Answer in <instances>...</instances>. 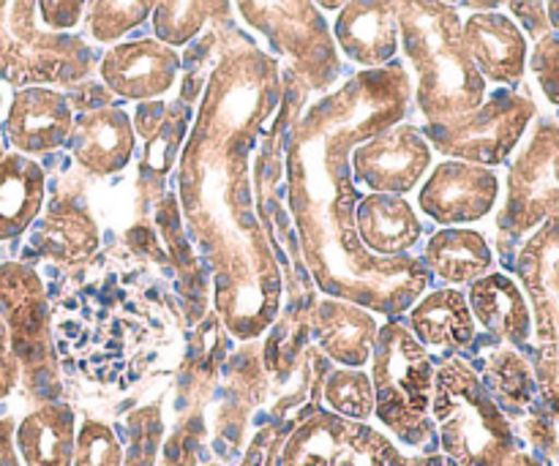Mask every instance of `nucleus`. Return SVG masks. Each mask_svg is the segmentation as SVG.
Segmentation results:
<instances>
[{
  "mask_svg": "<svg viewBox=\"0 0 559 466\" xmlns=\"http://www.w3.org/2000/svg\"><path fill=\"white\" fill-rule=\"evenodd\" d=\"M407 327L426 349H467L475 342V316L467 295L456 287L424 292L407 314Z\"/></svg>",
  "mask_w": 559,
  "mask_h": 466,
  "instance_id": "5701e85b",
  "label": "nucleus"
},
{
  "mask_svg": "<svg viewBox=\"0 0 559 466\" xmlns=\"http://www.w3.org/2000/svg\"><path fill=\"white\" fill-rule=\"evenodd\" d=\"M158 0H87L85 31L93 41L115 44L153 16Z\"/></svg>",
  "mask_w": 559,
  "mask_h": 466,
  "instance_id": "2f4dec72",
  "label": "nucleus"
},
{
  "mask_svg": "<svg viewBox=\"0 0 559 466\" xmlns=\"http://www.w3.org/2000/svg\"><path fill=\"white\" fill-rule=\"evenodd\" d=\"M407 456L380 429L360 423L333 466H404Z\"/></svg>",
  "mask_w": 559,
  "mask_h": 466,
  "instance_id": "72a5a7b5",
  "label": "nucleus"
},
{
  "mask_svg": "<svg viewBox=\"0 0 559 466\" xmlns=\"http://www.w3.org/2000/svg\"><path fill=\"white\" fill-rule=\"evenodd\" d=\"M16 385H20V360H16L9 331L0 316V398H9Z\"/></svg>",
  "mask_w": 559,
  "mask_h": 466,
  "instance_id": "ea45409f",
  "label": "nucleus"
},
{
  "mask_svg": "<svg viewBox=\"0 0 559 466\" xmlns=\"http://www.w3.org/2000/svg\"><path fill=\"white\" fill-rule=\"evenodd\" d=\"M513 267L533 314L538 396L559 426V213L524 240Z\"/></svg>",
  "mask_w": 559,
  "mask_h": 466,
  "instance_id": "6e6552de",
  "label": "nucleus"
},
{
  "mask_svg": "<svg viewBox=\"0 0 559 466\" xmlns=\"http://www.w3.org/2000/svg\"><path fill=\"white\" fill-rule=\"evenodd\" d=\"M47 196V172L22 153L0 158V243L25 235L38 222Z\"/></svg>",
  "mask_w": 559,
  "mask_h": 466,
  "instance_id": "b1692460",
  "label": "nucleus"
},
{
  "mask_svg": "<svg viewBox=\"0 0 559 466\" xmlns=\"http://www.w3.org/2000/svg\"><path fill=\"white\" fill-rule=\"evenodd\" d=\"M473 11H511V20L522 27L524 36L540 41L549 36V16H546V0H462Z\"/></svg>",
  "mask_w": 559,
  "mask_h": 466,
  "instance_id": "c9c22d12",
  "label": "nucleus"
},
{
  "mask_svg": "<svg viewBox=\"0 0 559 466\" xmlns=\"http://www.w3.org/2000/svg\"><path fill=\"white\" fill-rule=\"evenodd\" d=\"M469 311L475 322L497 342L508 347L524 349L533 342V314H530L527 295L522 284L513 282L508 273L489 271L478 282L469 284Z\"/></svg>",
  "mask_w": 559,
  "mask_h": 466,
  "instance_id": "412c9836",
  "label": "nucleus"
},
{
  "mask_svg": "<svg viewBox=\"0 0 559 466\" xmlns=\"http://www.w3.org/2000/svg\"><path fill=\"white\" fill-rule=\"evenodd\" d=\"M71 156L93 178H107L131 164L136 151L134 123L120 107L87 109L74 120Z\"/></svg>",
  "mask_w": 559,
  "mask_h": 466,
  "instance_id": "6ab92c4d",
  "label": "nucleus"
},
{
  "mask_svg": "<svg viewBox=\"0 0 559 466\" xmlns=\"http://www.w3.org/2000/svg\"><path fill=\"white\" fill-rule=\"evenodd\" d=\"M358 426L322 407L314 409L284 437L276 466H333Z\"/></svg>",
  "mask_w": 559,
  "mask_h": 466,
  "instance_id": "bb28decb",
  "label": "nucleus"
},
{
  "mask_svg": "<svg viewBox=\"0 0 559 466\" xmlns=\"http://www.w3.org/2000/svg\"><path fill=\"white\" fill-rule=\"evenodd\" d=\"M5 156V151H3V142H0V158H3Z\"/></svg>",
  "mask_w": 559,
  "mask_h": 466,
  "instance_id": "de8ad7c7",
  "label": "nucleus"
},
{
  "mask_svg": "<svg viewBox=\"0 0 559 466\" xmlns=\"http://www.w3.org/2000/svg\"><path fill=\"white\" fill-rule=\"evenodd\" d=\"M41 0H0V80L14 87L80 85L96 65L93 47L69 31H49Z\"/></svg>",
  "mask_w": 559,
  "mask_h": 466,
  "instance_id": "423d86ee",
  "label": "nucleus"
},
{
  "mask_svg": "<svg viewBox=\"0 0 559 466\" xmlns=\"http://www.w3.org/2000/svg\"><path fill=\"white\" fill-rule=\"evenodd\" d=\"M404 466H459L451 458L442 456V453H426V456H407Z\"/></svg>",
  "mask_w": 559,
  "mask_h": 466,
  "instance_id": "79ce46f5",
  "label": "nucleus"
},
{
  "mask_svg": "<svg viewBox=\"0 0 559 466\" xmlns=\"http://www.w3.org/2000/svg\"><path fill=\"white\" fill-rule=\"evenodd\" d=\"M151 20L158 41L178 49L194 41L207 25H233V0H158Z\"/></svg>",
  "mask_w": 559,
  "mask_h": 466,
  "instance_id": "c756f323",
  "label": "nucleus"
},
{
  "mask_svg": "<svg viewBox=\"0 0 559 466\" xmlns=\"http://www.w3.org/2000/svg\"><path fill=\"white\" fill-rule=\"evenodd\" d=\"M369 363L377 423L402 445L418 451L429 445L437 437L431 420L437 369L429 349L409 333L407 322L391 320L377 333Z\"/></svg>",
  "mask_w": 559,
  "mask_h": 466,
  "instance_id": "39448f33",
  "label": "nucleus"
},
{
  "mask_svg": "<svg viewBox=\"0 0 559 466\" xmlns=\"http://www.w3.org/2000/svg\"><path fill=\"white\" fill-rule=\"evenodd\" d=\"M355 229L364 249L374 256H407L424 232L415 207L399 194L360 196Z\"/></svg>",
  "mask_w": 559,
  "mask_h": 466,
  "instance_id": "4be33fe9",
  "label": "nucleus"
},
{
  "mask_svg": "<svg viewBox=\"0 0 559 466\" xmlns=\"http://www.w3.org/2000/svg\"><path fill=\"white\" fill-rule=\"evenodd\" d=\"M311 327H314L320 353L342 369H364L371 360L377 333H380L374 311L338 298L320 300L314 306Z\"/></svg>",
  "mask_w": 559,
  "mask_h": 466,
  "instance_id": "aec40b11",
  "label": "nucleus"
},
{
  "mask_svg": "<svg viewBox=\"0 0 559 466\" xmlns=\"http://www.w3.org/2000/svg\"><path fill=\"white\" fill-rule=\"evenodd\" d=\"M413 104V80L402 63L364 69L328 91L295 118L284 145L289 213L298 229L306 271L328 298L399 316L431 284L415 256H374L355 229V189L349 156L360 142L402 123Z\"/></svg>",
  "mask_w": 559,
  "mask_h": 466,
  "instance_id": "f03ea898",
  "label": "nucleus"
},
{
  "mask_svg": "<svg viewBox=\"0 0 559 466\" xmlns=\"http://www.w3.org/2000/svg\"><path fill=\"white\" fill-rule=\"evenodd\" d=\"M442 3H448V5H456V3H462V0H442Z\"/></svg>",
  "mask_w": 559,
  "mask_h": 466,
  "instance_id": "49530a36",
  "label": "nucleus"
},
{
  "mask_svg": "<svg viewBox=\"0 0 559 466\" xmlns=\"http://www.w3.org/2000/svg\"><path fill=\"white\" fill-rule=\"evenodd\" d=\"M322 402L328 413L355 423H369L374 418V387L369 371L331 369L322 382Z\"/></svg>",
  "mask_w": 559,
  "mask_h": 466,
  "instance_id": "7c9ffc66",
  "label": "nucleus"
},
{
  "mask_svg": "<svg viewBox=\"0 0 559 466\" xmlns=\"http://www.w3.org/2000/svg\"><path fill=\"white\" fill-rule=\"evenodd\" d=\"M497 466H549V464H544L540 458H535L533 453L527 451H513L506 462H500Z\"/></svg>",
  "mask_w": 559,
  "mask_h": 466,
  "instance_id": "37998d69",
  "label": "nucleus"
},
{
  "mask_svg": "<svg viewBox=\"0 0 559 466\" xmlns=\"http://www.w3.org/2000/svg\"><path fill=\"white\" fill-rule=\"evenodd\" d=\"M25 466H71L76 442V415L69 404L47 402L27 413L14 431Z\"/></svg>",
  "mask_w": 559,
  "mask_h": 466,
  "instance_id": "a878e982",
  "label": "nucleus"
},
{
  "mask_svg": "<svg viewBox=\"0 0 559 466\" xmlns=\"http://www.w3.org/2000/svg\"><path fill=\"white\" fill-rule=\"evenodd\" d=\"M420 262L445 284H473L491 271L495 251L475 229L442 227L429 238Z\"/></svg>",
  "mask_w": 559,
  "mask_h": 466,
  "instance_id": "cd10ccee",
  "label": "nucleus"
},
{
  "mask_svg": "<svg viewBox=\"0 0 559 466\" xmlns=\"http://www.w3.org/2000/svg\"><path fill=\"white\" fill-rule=\"evenodd\" d=\"M559 213V123L535 120L527 140L513 156L506 196L497 213V232L506 243L527 240L540 224Z\"/></svg>",
  "mask_w": 559,
  "mask_h": 466,
  "instance_id": "9b49d317",
  "label": "nucleus"
},
{
  "mask_svg": "<svg viewBox=\"0 0 559 466\" xmlns=\"http://www.w3.org/2000/svg\"><path fill=\"white\" fill-rule=\"evenodd\" d=\"M500 200V178L495 169L478 164H437L418 191V207L440 227H462L489 216Z\"/></svg>",
  "mask_w": 559,
  "mask_h": 466,
  "instance_id": "ddd939ff",
  "label": "nucleus"
},
{
  "mask_svg": "<svg viewBox=\"0 0 559 466\" xmlns=\"http://www.w3.org/2000/svg\"><path fill=\"white\" fill-rule=\"evenodd\" d=\"M535 115H538V107L527 93L502 87L486 96L473 112L440 120V123H426L420 131L431 151L495 169L506 164L522 145Z\"/></svg>",
  "mask_w": 559,
  "mask_h": 466,
  "instance_id": "9d476101",
  "label": "nucleus"
},
{
  "mask_svg": "<svg viewBox=\"0 0 559 466\" xmlns=\"http://www.w3.org/2000/svg\"><path fill=\"white\" fill-rule=\"evenodd\" d=\"M14 431V418H0V466H25L20 458V451H16Z\"/></svg>",
  "mask_w": 559,
  "mask_h": 466,
  "instance_id": "a19ab883",
  "label": "nucleus"
},
{
  "mask_svg": "<svg viewBox=\"0 0 559 466\" xmlns=\"http://www.w3.org/2000/svg\"><path fill=\"white\" fill-rule=\"evenodd\" d=\"M0 316L20 360V382L27 396L52 402L60 382L49 331V300L41 276L27 262L0 265Z\"/></svg>",
  "mask_w": 559,
  "mask_h": 466,
  "instance_id": "1a4fd4ad",
  "label": "nucleus"
},
{
  "mask_svg": "<svg viewBox=\"0 0 559 466\" xmlns=\"http://www.w3.org/2000/svg\"><path fill=\"white\" fill-rule=\"evenodd\" d=\"M431 420L442 456L459 466H497L519 451L516 431L480 382L478 371L462 358L437 369Z\"/></svg>",
  "mask_w": 559,
  "mask_h": 466,
  "instance_id": "20e7f679",
  "label": "nucleus"
},
{
  "mask_svg": "<svg viewBox=\"0 0 559 466\" xmlns=\"http://www.w3.org/2000/svg\"><path fill=\"white\" fill-rule=\"evenodd\" d=\"M331 33L338 52L364 69L393 63L402 47L393 0H349L336 11Z\"/></svg>",
  "mask_w": 559,
  "mask_h": 466,
  "instance_id": "a211bd4d",
  "label": "nucleus"
},
{
  "mask_svg": "<svg viewBox=\"0 0 559 466\" xmlns=\"http://www.w3.org/2000/svg\"><path fill=\"white\" fill-rule=\"evenodd\" d=\"M355 183L371 194H409L431 169V145L413 123H396L360 142L349 156Z\"/></svg>",
  "mask_w": 559,
  "mask_h": 466,
  "instance_id": "f8f14e48",
  "label": "nucleus"
},
{
  "mask_svg": "<svg viewBox=\"0 0 559 466\" xmlns=\"http://www.w3.org/2000/svg\"><path fill=\"white\" fill-rule=\"evenodd\" d=\"M85 3L87 0H41L38 3L41 25L49 31H71V27L80 25Z\"/></svg>",
  "mask_w": 559,
  "mask_h": 466,
  "instance_id": "4c0bfd02",
  "label": "nucleus"
},
{
  "mask_svg": "<svg viewBox=\"0 0 559 466\" xmlns=\"http://www.w3.org/2000/svg\"><path fill=\"white\" fill-rule=\"evenodd\" d=\"M197 437H200V429L191 431V426L175 431V437L164 447V466H194Z\"/></svg>",
  "mask_w": 559,
  "mask_h": 466,
  "instance_id": "58836bf2",
  "label": "nucleus"
},
{
  "mask_svg": "<svg viewBox=\"0 0 559 466\" xmlns=\"http://www.w3.org/2000/svg\"><path fill=\"white\" fill-rule=\"evenodd\" d=\"M546 16H549L551 33L559 36V0H546Z\"/></svg>",
  "mask_w": 559,
  "mask_h": 466,
  "instance_id": "c03bdc74",
  "label": "nucleus"
},
{
  "mask_svg": "<svg viewBox=\"0 0 559 466\" xmlns=\"http://www.w3.org/2000/svg\"><path fill=\"white\" fill-rule=\"evenodd\" d=\"M478 377L497 402V407L508 415V420H511V415L513 418H527L538 407L540 396L538 382H535L533 374V363L519 349H495L486 358L484 371Z\"/></svg>",
  "mask_w": 559,
  "mask_h": 466,
  "instance_id": "c85d7f7f",
  "label": "nucleus"
},
{
  "mask_svg": "<svg viewBox=\"0 0 559 466\" xmlns=\"http://www.w3.org/2000/svg\"><path fill=\"white\" fill-rule=\"evenodd\" d=\"M74 109L66 93L47 85L20 87L5 115V136L22 156H44L69 142Z\"/></svg>",
  "mask_w": 559,
  "mask_h": 466,
  "instance_id": "dca6fc26",
  "label": "nucleus"
},
{
  "mask_svg": "<svg viewBox=\"0 0 559 466\" xmlns=\"http://www.w3.org/2000/svg\"><path fill=\"white\" fill-rule=\"evenodd\" d=\"M530 69L538 80L540 91L559 109V36L549 33L540 41H535L533 55H530Z\"/></svg>",
  "mask_w": 559,
  "mask_h": 466,
  "instance_id": "e433bc0d",
  "label": "nucleus"
},
{
  "mask_svg": "<svg viewBox=\"0 0 559 466\" xmlns=\"http://www.w3.org/2000/svg\"><path fill=\"white\" fill-rule=\"evenodd\" d=\"M344 3H349V0H314V5L320 11H338Z\"/></svg>",
  "mask_w": 559,
  "mask_h": 466,
  "instance_id": "a18cd8bd",
  "label": "nucleus"
},
{
  "mask_svg": "<svg viewBox=\"0 0 559 466\" xmlns=\"http://www.w3.org/2000/svg\"><path fill=\"white\" fill-rule=\"evenodd\" d=\"M462 38L475 69L495 85H519L530 60L527 36L502 11H473L462 22Z\"/></svg>",
  "mask_w": 559,
  "mask_h": 466,
  "instance_id": "f3484780",
  "label": "nucleus"
},
{
  "mask_svg": "<svg viewBox=\"0 0 559 466\" xmlns=\"http://www.w3.org/2000/svg\"><path fill=\"white\" fill-rule=\"evenodd\" d=\"M399 44L415 82L413 98L426 123L473 112L486 98V80L462 38V16L442 0H393Z\"/></svg>",
  "mask_w": 559,
  "mask_h": 466,
  "instance_id": "7ed1b4c3",
  "label": "nucleus"
},
{
  "mask_svg": "<svg viewBox=\"0 0 559 466\" xmlns=\"http://www.w3.org/2000/svg\"><path fill=\"white\" fill-rule=\"evenodd\" d=\"M0 104H3V96H0Z\"/></svg>",
  "mask_w": 559,
  "mask_h": 466,
  "instance_id": "09e8293b",
  "label": "nucleus"
},
{
  "mask_svg": "<svg viewBox=\"0 0 559 466\" xmlns=\"http://www.w3.org/2000/svg\"><path fill=\"white\" fill-rule=\"evenodd\" d=\"M131 123H134V134H140L145 142L140 169H136L140 191L145 200H158L164 191V180L180 158L186 136H189L191 107L180 96L175 101H158V98L140 101Z\"/></svg>",
  "mask_w": 559,
  "mask_h": 466,
  "instance_id": "2eb2a0df",
  "label": "nucleus"
},
{
  "mask_svg": "<svg viewBox=\"0 0 559 466\" xmlns=\"http://www.w3.org/2000/svg\"><path fill=\"white\" fill-rule=\"evenodd\" d=\"M31 246L38 256L58 265L76 267L98 249V227L91 213L71 200H55L52 207L38 218L31 235Z\"/></svg>",
  "mask_w": 559,
  "mask_h": 466,
  "instance_id": "393cba45",
  "label": "nucleus"
},
{
  "mask_svg": "<svg viewBox=\"0 0 559 466\" xmlns=\"http://www.w3.org/2000/svg\"><path fill=\"white\" fill-rule=\"evenodd\" d=\"M71 466H123V442L104 420L85 418L76 426Z\"/></svg>",
  "mask_w": 559,
  "mask_h": 466,
  "instance_id": "473e14b6",
  "label": "nucleus"
},
{
  "mask_svg": "<svg viewBox=\"0 0 559 466\" xmlns=\"http://www.w3.org/2000/svg\"><path fill=\"white\" fill-rule=\"evenodd\" d=\"M180 55L158 38L112 44L98 63L104 85L126 101H153L175 87Z\"/></svg>",
  "mask_w": 559,
  "mask_h": 466,
  "instance_id": "4468645a",
  "label": "nucleus"
},
{
  "mask_svg": "<svg viewBox=\"0 0 559 466\" xmlns=\"http://www.w3.org/2000/svg\"><path fill=\"white\" fill-rule=\"evenodd\" d=\"M282 63L235 25L218 27L194 126L178 158L186 238L213 273V306L238 342H254L282 309V265L262 229L257 151L282 107Z\"/></svg>",
  "mask_w": 559,
  "mask_h": 466,
  "instance_id": "f257e3e1",
  "label": "nucleus"
},
{
  "mask_svg": "<svg viewBox=\"0 0 559 466\" xmlns=\"http://www.w3.org/2000/svg\"><path fill=\"white\" fill-rule=\"evenodd\" d=\"M129 426V451H123V466H153L156 464L158 442H162V407L151 404L126 420Z\"/></svg>",
  "mask_w": 559,
  "mask_h": 466,
  "instance_id": "f704fd0d",
  "label": "nucleus"
},
{
  "mask_svg": "<svg viewBox=\"0 0 559 466\" xmlns=\"http://www.w3.org/2000/svg\"><path fill=\"white\" fill-rule=\"evenodd\" d=\"M235 5L309 91L328 93L342 80V55L314 0H235Z\"/></svg>",
  "mask_w": 559,
  "mask_h": 466,
  "instance_id": "0eeeda50",
  "label": "nucleus"
}]
</instances>
